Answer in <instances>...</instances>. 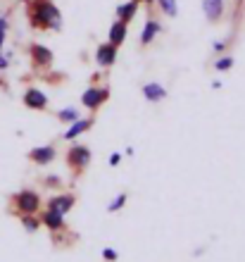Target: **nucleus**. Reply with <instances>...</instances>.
Listing matches in <instances>:
<instances>
[{
	"mask_svg": "<svg viewBox=\"0 0 245 262\" xmlns=\"http://www.w3.org/2000/svg\"><path fill=\"white\" fill-rule=\"evenodd\" d=\"M7 67V57H0V69H5Z\"/></svg>",
	"mask_w": 245,
	"mask_h": 262,
	"instance_id": "obj_27",
	"label": "nucleus"
},
{
	"mask_svg": "<svg viewBox=\"0 0 245 262\" xmlns=\"http://www.w3.org/2000/svg\"><path fill=\"white\" fill-rule=\"evenodd\" d=\"M3 41H5V36H0V48H3Z\"/></svg>",
	"mask_w": 245,
	"mask_h": 262,
	"instance_id": "obj_28",
	"label": "nucleus"
},
{
	"mask_svg": "<svg viewBox=\"0 0 245 262\" xmlns=\"http://www.w3.org/2000/svg\"><path fill=\"white\" fill-rule=\"evenodd\" d=\"M136 3H141V0H136Z\"/></svg>",
	"mask_w": 245,
	"mask_h": 262,
	"instance_id": "obj_29",
	"label": "nucleus"
},
{
	"mask_svg": "<svg viewBox=\"0 0 245 262\" xmlns=\"http://www.w3.org/2000/svg\"><path fill=\"white\" fill-rule=\"evenodd\" d=\"M24 105L31 107V110H43V107L48 105V98H46V93H41L38 89H29L27 93H24Z\"/></svg>",
	"mask_w": 245,
	"mask_h": 262,
	"instance_id": "obj_5",
	"label": "nucleus"
},
{
	"mask_svg": "<svg viewBox=\"0 0 245 262\" xmlns=\"http://www.w3.org/2000/svg\"><path fill=\"white\" fill-rule=\"evenodd\" d=\"M57 117H60L62 122H69V124H72L74 119H79V112H76L74 107H64V110L57 112Z\"/></svg>",
	"mask_w": 245,
	"mask_h": 262,
	"instance_id": "obj_18",
	"label": "nucleus"
},
{
	"mask_svg": "<svg viewBox=\"0 0 245 262\" xmlns=\"http://www.w3.org/2000/svg\"><path fill=\"white\" fill-rule=\"evenodd\" d=\"M5 31H7V19L0 17V36H5Z\"/></svg>",
	"mask_w": 245,
	"mask_h": 262,
	"instance_id": "obj_24",
	"label": "nucleus"
},
{
	"mask_svg": "<svg viewBox=\"0 0 245 262\" xmlns=\"http://www.w3.org/2000/svg\"><path fill=\"white\" fill-rule=\"evenodd\" d=\"M160 31H162V27H160V21L148 19V21H145V27H143V31H141V43H143V46L152 43V38H155V36L160 34Z\"/></svg>",
	"mask_w": 245,
	"mask_h": 262,
	"instance_id": "obj_12",
	"label": "nucleus"
},
{
	"mask_svg": "<svg viewBox=\"0 0 245 262\" xmlns=\"http://www.w3.org/2000/svg\"><path fill=\"white\" fill-rule=\"evenodd\" d=\"M124 203H126V193H119V195H117V198L107 205V210H109V212H117V210H122V207H124Z\"/></svg>",
	"mask_w": 245,
	"mask_h": 262,
	"instance_id": "obj_19",
	"label": "nucleus"
},
{
	"mask_svg": "<svg viewBox=\"0 0 245 262\" xmlns=\"http://www.w3.org/2000/svg\"><path fill=\"white\" fill-rule=\"evenodd\" d=\"M67 158L74 167H86L91 162V150L88 148H83V145H74V148L69 150Z\"/></svg>",
	"mask_w": 245,
	"mask_h": 262,
	"instance_id": "obj_7",
	"label": "nucleus"
},
{
	"mask_svg": "<svg viewBox=\"0 0 245 262\" xmlns=\"http://www.w3.org/2000/svg\"><path fill=\"white\" fill-rule=\"evenodd\" d=\"M96 60H98V64H100V67H109V64H115V60H117V46H112V43H102V46H98Z\"/></svg>",
	"mask_w": 245,
	"mask_h": 262,
	"instance_id": "obj_4",
	"label": "nucleus"
},
{
	"mask_svg": "<svg viewBox=\"0 0 245 262\" xmlns=\"http://www.w3.org/2000/svg\"><path fill=\"white\" fill-rule=\"evenodd\" d=\"M29 17L31 24L38 29H55V31L62 29V14L53 0H34L29 7Z\"/></svg>",
	"mask_w": 245,
	"mask_h": 262,
	"instance_id": "obj_1",
	"label": "nucleus"
},
{
	"mask_svg": "<svg viewBox=\"0 0 245 262\" xmlns=\"http://www.w3.org/2000/svg\"><path fill=\"white\" fill-rule=\"evenodd\" d=\"M226 0H203V12L210 21H219L224 14Z\"/></svg>",
	"mask_w": 245,
	"mask_h": 262,
	"instance_id": "obj_3",
	"label": "nucleus"
},
{
	"mask_svg": "<svg viewBox=\"0 0 245 262\" xmlns=\"http://www.w3.org/2000/svg\"><path fill=\"white\" fill-rule=\"evenodd\" d=\"M21 222H24V229H27V231H36V229H38V222H36L34 217H29V214H24Z\"/></svg>",
	"mask_w": 245,
	"mask_h": 262,
	"instance_id": "obj_21",
	"label": "nucleus"
},
{
	"mask_svg": "<svg viewBox=\"0 0 245 262\" xmlns=\"http://www.w3.org/2000/svg\"><path fill=\"white\" fill-rule=\"evenodd\" d=\"M143 96H145V100H150V103H157V100L167 98V89H164L162 83H145Z\"/></svg>",
	"mask_w": 245,
	"mask_h": 262,
	"instance_id": "obj_10",
	"label": "nucleus"
},
{
	"mask_svg": "<svg viewBox=\"0 0 245 262\" xmlns=\"http://www.w3.org/2000/svg\"><path fill=\"white\" fill-rule=\"evenodd\" d=\"M157 5H160V10H162L167 17H176V12H179L176 0H157Z\"/></svg>",
	"mask_w": 245,
	"mask_h": 262,
	"instance_id": "obj_17",
	"label": "nucleus"
},
{
	"mask_svg": "<svg viewBox=\"0 0 245 262\" xmlns=\"http://www.w3.org/2000/svg\"><path fill=\"white\" fill-rule=\"evenodd\" d=\"M46 184H48V186H57V184H60V177H48Z\"/></svg>",
	"mask_w": 245,
	"mask_h": 262,
	"instance_id": "obj_25",
	"label": "nucleus"
},
{
	"mask_svg": "<svg viewBox=\"0 0 245 262\" xmlns=\"http://www.w3.org/2000/svg\"><path fill=\"white\" fill-rule=\"evenodd\" d=\"M136 10H138V3H136V0L124 3V5L117 7V19H122V21H126V24H129V21L133 19V14H136Z\"/></svg>",
	"mask_w": 245,
	"mask_h": 262,
	"instance_id": "obj_14",
	"label": "nucleus"
},
{
	"mask_svg": "<svg viewBox=\"0 0 245 262\" xmlns=\"http://www.w3.org/2000/svg\"><path fill=\"white\" fill-rule=\"evenodd\" d=\"M119 162H122V155H119V152H112V155H109V165L117 167Z\"/></svg>",
	"mask_w": 245,
	"mask_h": 262,
	"instance_id": "obj_23",
	"label": "nucleus"
},
{
	"mask_svg": "<svg viewBox=\"0 0 245 262\" xmlns=\"http://www.w3.org/2000/svg\"><path fill=\"white\" fill-rule=\"evenodd\" d=\"M233 67V57H219L217 62H214V69L217 72H226V69Z\"/></svg>",
	"mask_w": 245,
	"mask_h": 262,
	"instance_id": "obj_20",
	"label": "nucleus"
},
{
	"mask_svg": "<svg viewBox=\"0 0 245 262\" xmlns=\"http://www.w3.org/2000/svg\"><path fill=\"white\" fill-rule=\"evenodd\" d=\"M29 158L34 160L36 165H48L50 160L55 158V148H53V145H43V148H34V150L29 152Z\"/></svg>",
	"mask_w": 245,
	"mask_h": 262,
	"instance_id": "obj_8",
	"label": "nucleus"
},
{
	"mask_svg": "<svg viewBox=\"0 0 245 262\" xmlns=\"http://www.w3.org/2000/svg\"><path fill=\"white\" fill-rule=\"evenodd\" d=\"M102 257H105V260H109V262H115L117 260V250L115 248H105V250H102Z\"/></svg>",
	"mask_w": 245,
	"mask_h": 262,
	"instance_id": "obj_22",
	"label": "nucleus"
},
{
	"mask_svg": "<svg viewBox=\"0 0 245 262\" xmlns=\"http://www.w3.org/2000/svg\"><path fill=\"white\" fill-rule=\"evenodd\" d=\"M224 48H226V41H214V50H217V53H221Z\"/></svg>",
	"mask_w": 245,
	"mask_h": 262,
	"instance_id": "obj_26",
	"label": "nucleus"
},
{
	"mask_svg": "<svg viewBox=\"0 0 245 262\" xmlns=\"http://www.w3.org/2000/svg\"><path fill=\"white\" fill-rule=\"evenodd\" d=\"M105 98H107V91L105 89H88V91H83L81 103L86 105V107H100V103Z\"/></svg>",
	"mask_w": 245,
	"mask_h": 262,
	"instance_id": "obj_6",
	"label": "nucleus"
},
{
	"mask_svg": "<svg viewBox=\"0 0 245 262\" xmlns=\"http://www.w3.org/2000/svg\"><path fill=\"white\" fill-rule=\"evenodd\" d=\"M14 200H17V207H19L21 214H34L38 210V205H41V198L34 191H21V193H17Z\"/></svg>",
	"mask_w": 245,
	"mask_h": 262,
	"instance_id": "obj_2",
	"label": "nucleus"
},
{
	"mask_svg": "<svg viewBox=\"0 0 245 262\" xmlns=\"http://www.w3.org/2000/svg\"><path fill=\"white\" fill-rule=\"evenodd\" d=\"M31 57H34V62L41 64V67H46V64L53 62V53H50L46 46H38V43L31 46Z\"/></svg>",
	"mask_w": 245,
	"mask_h": 262,
	"instance_id": "obj_11",
	"label": "nucleus"
},
{
	"mask_svg": "<svg viewBox=\"0 0 245 262\" xmlns=\"http://www.w3.org/2000/svg\"><path fill=\"white\" fill-rule=\"evenodd\" d=\"M43 222H46L50 229H62V224H64L62 212H57V210H48V212H46V217H43Z\"/></svg>",
	"mask_w": 245,
	"mask_h": 262,
	"instance_id": "obj_16",
	"label": "nucleus"
},
{
	"mask_svg": "<svg viewBox=\"0 0 245 262\" xmlns=\"http://www.w3.org/2000/svg\"><path fill=\"white\" fill-rule=\"evenodd\" d=\"M91 124H93L91 119H74V122H72V126L67 129V134H64V138H67V141H72V138H76L79 134H83L86 129H91Z\"/></svg>",
	"mask_w": 245,
	"mask_h": 262,
	"instance_id": "obj_15",
	"label": "nucleus"
},
{
	"mask_svg": "<svg viewBox=\"0 0 245 262\" xmlns=\"http://www.w3.org/2000/svg\"><path fill=\"white\" fill-rule=\"evenodd\" d=\"M74 207V198L72 195H55V198H50V210H57V212H69Z\"/></svg>",
	"mask_w": 245,
	"mask_h": 262,
	"instance_id": "obj_13",
	"label": "nucleus"
},
{
	"mask_svg": "<svg viewBox=\"0 0 245 262\" xmlns=\"http://www.w3.org/2000/svg\"><path fill=\"white\" fill-rule=\"evenodd\" d=\"M124 41H126V21L117 19L115 24H112V29H109V43L119 48Z\"/></svg>",
	"mask_w": 245,
	"mask_h": 262,
	"instance_id": "obj_9",
	"label": "nucleus"
}]
</instances>
